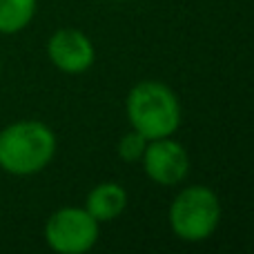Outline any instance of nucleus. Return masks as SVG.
<instances>
[{
	"instance_id": "nucleus-1",
	"label": "nucleus",
	"mask_w": 254,
	"mask_h": 254,
	"mask_svg": "<svg viewBox=\"0 0 254 254\" xmlns=\"http://www.w3.org/2000/svg\"><path fill=\"white\" fill-rule=\"evenodd\" d=\"M56 134L40 121H16L0 129V170L13 176L43 172L56 156Z\"/></svg>"
},
{
	"instance_id": "nucleus-2",
	"label": "nucleus",
	"mask_w": 254,
	"mask_h": 254,
	"mask_svg": "<svg viewBox=\"0 0 254 254\" xmlns=\"http://www.w3.org/2000/svg\"><path fill=\"white\" fill-rule=\"evenodd\" d=\"M125 112L131 129L140 131L147 140L174 136L183 121L176 94L158 80H143L134 85L127 94Z\"/></svg>"
},
{
	"instance_id": "nucleus-3",
	"label": "nucleus",
	"mask_w": 254,
	"mask_h": 254,
	"mask_svg": "<svg viewBox=\"0 0 254 254\" xmlns=\"http://www.w3.org/2000/svg\"><path fill=\"white\" fill-rule=\"evenodd\" d=\"M221 201L205 185H190L181 190L170 205V228L181 241L201 243L219 230Z\"/></svg>"
},
{
	"instance_id": "nucleus-4",
	"label": "nucleus",
	"mask_w": 254,
	"mask_h": 254,
	"mask_svg": "<svg viewBox=\"0 0 254 254\" xmlns=\"http://www.w3.org/2000/svg\"><path fill=\"white\" fill-rule=\"evenodd\" d=\"M98 237L101 223L85 207H61L45 223V241L58 254H85Z\"/></svg>"
},
{
	"instance_id": "nucleus-5",
	"label": "nucleus",
	"mask_w": 254,
	"mask_h": 254,
	"mask_svg": "<svg viewBox=\"0 0 254 254\" xmlns=\"http://www.w3.org/2000/svg\"><path fill=\"white\" fill-rule=\"evenodd\" d=\"M140 163H143L147 179L154 181L156 185H163V188L183 183L190 172L188 149L172 136L149 140Z\"/></svg>"
},
{
	"instance_id": "nucleus-6",
	"label": "nucleus",
	"mask_w": 254,
	"mask_h": 254,
	"mask_svg": "<svg viewBox=\"0 0 254 254\" xmlns=\"http://www.w3.org/2000/svg\"><path fill=\"white\" fill-rule=\"evenodd\" d=\"M47 56L63 74H83L96 61V47L92 38L80 29H58L47 40Z\"/></svg>"
},
{
	"instance_id": "nucleus-7",
	"label": "nucleus",
	"mask_w": 254,
	"mask_h": 254,
	"mask_svg": "<svg viewBox=\"0 0 254 254\" xmlns=\"http://www.w3.org/2000/svg\"><path fill=\"white\" fill-rule=\"evenodd\" d=\"M127 207V192L123 185L114 183V181H105L98 183L96 188L89 190L87 201H85V210L98 221V223H110V221L119 219Z\"/></svg>"
},
{
	"instance_id": "nucleus-8",
	"label": "nucleus",
	"mask_w": 254,
	"mask_h": 254,
	"mask_svg": "<svg viewBox=\"0 0 254 254\" xmlns=\"http://www.w3.org/2000/svg\"><path fill=\"white\" fill-rule=\"evenodd\" d=\"M38 0H0V34L11 36L27 29L36 16Z\"/></svg>"
},
{
	"instance_id": "nucleus-9",
	"label": "nucleus",
	"mask_w": 254,
	"mask_h": 254,
	"mask_svg": "<svg viewBox=\"0 0 254 254\" xmlns=\"http://www.w3.org/2000/svg\"><path fill=\"white\" fill-rule=\"evenodd\" d=\"M147 143H149V140L145 138L140 131L129 129L127 134L121 136L119 145H116V152H119V156L123 158L125 163H136V161H140V158H143Z\"/></svg>"
}]
</instances>
